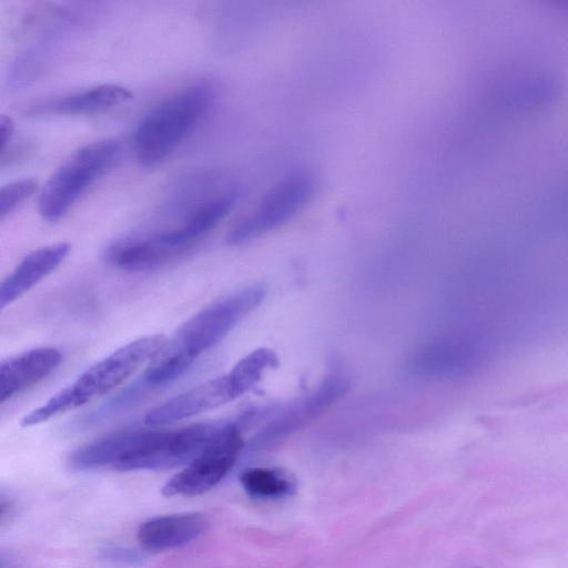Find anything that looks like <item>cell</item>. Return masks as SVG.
<instances>
[{
  "label": "cell",
  "instance_id": "obj_5",
  "mask_svg": "<svg viewBox=\"0 0 568 568\" xmlns=\"http://www.w3.org/2000/svg\"><path fill=\"white\" fill-rule=\"evenodd\" d=\"M227 420L199 423L175 430L144 429L115 470H164L187 465L222 432Z\"/></svg>",
  "mask_w": 568,
  "mask_h": 568
},
{
  "label": "cell",
  "instance_id": "obj_3",
  "mask_svg": "<svg viewBox=\"0 0 568 568\" xmlns=\"http://www.w3.org/2000/svg\"><path fill=\"white\" fill-rule=\"evenodd\" d=\"M211 102V90L203 84L186 87L151 108L133 135L136 161L152 168L164 161L194 130Z\"/></svg>",
  "mask_w": 568,
  "mask_h": 568
},
{
  "label": "cell",
  "instance_id": "obj_4",
  "mask_svg": "<svg viewBox=\"0 0 568 568\" xmlns=\"http://www.w3.org/2000/svg\"><path fill=\"white\" fill-rule=\"evenodd\" d=\"M121 145L115 140L87 144L73 152L50 176L39 196L42 217H63L81 195L118 162Z\"/></svg>",
  "mask_w": 568,
  "mask_h": 568
},
{
  "label": "cell",
  "instance_id": "obj_9",
  "mask_svg": "<svg viewBox=\"0 0 568 568\" xmlns=\"http://www.w3.org/2000/svg\"><path fill=\"white\" fill-rule=\"evenodd\" d=\"M190 251L171 244L155 231H148L115 240L108 246L105 258L116 268L140 272L162 267Z\"/></svg>",
  "mask_w": 568,
  "mask_h": 568
},
{
  "label": "cell",
  "instance_id": "obj_18",
  "mask_svg": "<svg viewBox=\"0 0 568 568\" xmlns=\"http://www.w3.org/2000/svg\"><path fill=\"white\" fill-rule=\"evenodd\" d=\"M100 557L112 564L134 566L143 562L146 555L144 551L130 547L109 546L101 549Z\"/></svg>",
  "mask_w": 568,
  "mask_h": 568
},
{
  "label": "cell",
  "instance_id": "obj_2",
  "mask_svg": "<svg viewBox=\"0 0 568 568\" xmlns=\"http://www.w3.org/2000/svg\"><path fill=\"white\" fill-rule=\"evenodd\" d=\"M166 338L162 334L146 335L115 349L88 368L72 384L55 393L43 405L26 415L21 419V426L41 424L112 392L144 364H149L161 351Z\"/></svg>",
  "mask_w": 568,
  "mask_h": 568
},
{
  "label": "cell",
  "instance_id": "obj_15",
  "mask_svg": "<svg viewBox=\"0 0 568 568\" xmlns=\"http://www.w3.org/2000/svg\"><path fill=\"white\" fill-rule=\"evenodd\" d=\"M245 493L255 499H280L294 494L296 480L280 468L253 467L240 475Z\"/></svg>",
  "mask_w": 568,
  "mask_h": 568
},
{
  "label": "cell",
  "instance_id": "obj_20",
  "mask_svg": "<svg viewBox=\"0 0 568 568\" xmlns=\"http://www.w3.org/2000/svg\"><path fill=\"white\" fill-rule=\"evenodd\" d=\"M473 568H483V567H473Z\"/></svg>",
  "mask_w": 568,
  "mask_h": 568
},
{
  "label": "cell",
  "instance_id": "obj_19",
  "mask_svg": "<svg viewBox=\"0 0 568 568\" xmlns=\"http://www.w3.org/2000/svg\"><path fill=\"white\" fill-rule=\"evenodd\" d=\"M14 132L12 119L6 114L0 116L1 153L4 154Z\"/></svg>",
  "mask_w": 568,
  "mask_h": 568
},
{
  "label": "cell",
  "instance_id": "obj_8",
  "mask_svg": "<svg viewBox=\"0 0 568 568\" xmlns=\"http://www.w3.org/2000/svg\"><path fill=\"white\" fill-rule=\"evenodd\" d=\"M349 388V379L344 374L333 373L326 376L316 388L296 399L281 412L252 439V450L263 449L312 423L333 404L342 398Z\"/></svg>",
  "mask_w": 568,
  "mask_h": 568
},
{
  "label": "cell",
  "instance_id": "obj_17",
  "mask_svg": "<svg viewBox=\"0 0 568 568\" xmlns=\"http://www.w3.org/2000/svg\"><path fill=\"white\" fill-rule=\"evenodd\" d=\"M38 187L34 179H20L1 187L0 191V219L4 220L17 207L29 199Z\"/></svg>",
  "mask_w": 568,
  "mask_h": 568
},
{
  "label": "cell",
  "instance_id": "obj_11",
  "mask_svg": "<svg viewBox=\"0 0 568 568\" xmlns=\"http://www.w3.org/2000/svg\"><path fill=\"white\" fill-rule=\"evenodd\" d=\"M71 246L59 242L27 254L0 286V308L3 310L41 280L51 274L69 255Z\"/></svg>",
  "mask_w": 568,
  "mask_h": 568
},
{
  "label": "cell",
  "instance_id": "obj_6",
  "mask_svg": "<svg viewBox=\"0 0 568 568\" xmlns=\"http://www.w3.org/2000/svg\"><path fill=\"white\" fill-rule=\"evenodd\" d=\"M253 416V412H247L236 420H227L211 444L163 486L162 494L168 497L197 496L216 486L243 449L242 428Z\"/></svg>",
  "mask_w": 568,
  "mask_h": 568
},
{
  "label": "cell",
  "instance_id": "obj_14",
  "mask_svg": "<svg viewBox=\"0 0 568 568\" xmlns=\"http://www.w3.org/2000/svg\"><path fill=\"white\" fill-rule=\"evenodd\" d=\"M61 353L53 347H37L1 363L0 402L12 398L51 374L61 363Z\"/></svg>",
  "mask_w": 568,
  "mask_h": 568
},
{
  "label": "cell",
  "instance_id": "obj_7",
  "mask_svg": "<svg viewBox=\"0 0 568 568\" xmlns=\"http://www.w3.org/2000/svg\"><path fill=\"white\" fill-rule=\"evenodd\" d=\"M314 190L315 182L310 174L297 172L287 175L234 225L226 241L232 245L247 243L281 226L308 203Z\"/></svg>",
  "mask_w": 568,
  "mask_h": 568
},
{
  "label": "cell",
  "instance_id": "obj_13",
  "mask_svg": "<svg viewBox=\"0 0 568 568\" xmlns=\"http://www.w3.org/2000/svg\"><path fill=\"white\" fill-rule=\"evenodd\" d=\"M132 99V93L118 84H101L31 104L28 114L79 115L94 114L122 105Z\"/></svg>",
  "mask_w": 568,
  "mask_h": 568
},
{
  "label": "cell",
  "instance_id": "obj_1",
  "mask_svg": "<svg viewBox=\"0 0 568 568\" xmlns=\"http://www.w3.org/2000/svg\"><path fill=\"white\" fill-rule=\"evenodd\" d=\"M265 288L251 285L213 302L184 322L148 364L142 382L149 387L171 383L207 349L220 343L263 301Z\"/></svg>",
  "mask_w": 568,
  "mask_h": 568
},
{
  "label": "cell",
  "instance_id": "obj_12",
  "mask_svg": "<svg viewBox=\"0 0 568 568\" xmlns=\"http://www.w3.org/2000/svg\"><path fill=\"white\" fill-rule=\"evenodd\" d=\"M207 527V518L199 513L158 516L140 525L138 539L145 550L175 549L199 539Z\"/></svg>",
  "mask_w": 568,
  "mask_h": 568
},
{
  "label": "cell",
  "instance_id": "obj_16",
  "mask_svg": "<svg viewBox=\"0 0 568 568\" xmlns=\"http://www.w3.org/2000/svg\"><path fill=\"white\" fill-rule=\"evenodd\" d=\"M277 362L276 354L268 348H257L240 359L226 374L234 398L250 390Z\"/></svg>",
  "mask_w": 568,
  "mask_h": 568
},
{
  "label": "cell",
  "instance_id": "obj_10",
  "mask_svg": "<svg viewBox=\"0 0 568 568\" xmlns=\"http://www.w3.org/2000/svg\"><path fill=\"white\" fill-rule=\"evenodd\" d=\"M235 399L226 374L196 385L150 409L144 423L156 426L179 422Z\"/></svg>",
  "mask_w": 568,
  "mask_h": 568
}]
</instances>
